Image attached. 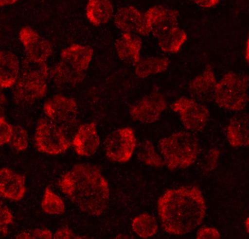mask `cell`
<instances>
[{
  "label": "cell",
  "instance_id": "cell-22",
  "mask_svg": "<svg viewBox=\"0 0 249 239\" xmlns=\"http://www.w3.org/2000/svg\"><path fill=\"white\" fill-rule=\"evenodd\" d=\"M114 13L110 0H89L86 16L91 24L99 26L107 23Z\"/></svg>",
  "mask_w": 249,
  "mask_h": 239
},
{
  "label": "cell",
  "instance_id": "cell-2",
  "mask_svg": "<svg viewBox=\"0 0 249 239\" xmlns=\"http://www.w3.org/2000/svg\"><path fill=\"white\" fill-rule=\"evenodd\" d=\"M59 185L64 195L83 212L98 217L108 206V182L97 166L75 165L61 177Z\"/></svg>",
  "mask_w": 249,
  "mask_h": 239
},
{
  "label": "cell",
  "instance_id": "cell-20",
  "mask_svg": "<svg viewBox=\"0 0 249 239\" xmlns=\"http://www.w3.org/2000/svg\"><path fill=\"white\" fill-rule=\"evenodd\" d=\"M226 137L230 147H247L249 144V120L247 116L233 118L226 128Z\"/></svg>",
  "mask_w": 249,
  "mask_h": 239
},
{
  "label": "cell",
  "instance_id": "cell-7",
  "mask_svg": "<svg viewBox=\"0 0 249 239\" xmlns=\"http://www.w3.org/2000/svg\"><path fill=\"white\" fill-rule=\"evenodd\" d=\"M170 109L179 115L184 128L191 132L203 131L209 121L208 108L194 99L179 98L171 104Z\"/></svg>",
  "mask_w": 249,
  "mask_h": 239
},
{
  "label": "cell",
  "instance_id": "cell-37",
  "mask_svg": "<svg viewBox=\"0 0 249 239\" xmlns=\"http://www.w3.org/2000/svg\"><path fill=\"white\" fill-rule=\"evenodd\" d=\"M16 239H36L33 231H26L20 233Z\"/></svg>",
  "mask_w": 249,
  "mask_h": 239
},
{
  "label": "cell",
  "instance_id": "cell-19",
  "mask_svg": "<svg viewBox=\"0 0 249 239\" xmlns=\"http://www.w3.org/2000/svg\"><path fill=\"white\" fill-rule=\"evenodd\" d=\"M216 77L211 66H208L203 72L196 76L189 85L191 94L199 100L213 97L216 84Z\"/></svg>",
  "mask_w": 249,
  "mask_h": 239
},
{
  "label": "cell",
  "instance_id": "cell-8",
  "mask_svg": "<svg viewBox=\"0 0 249 239\" xmlns=\"http://www.w3.org/2000/svg\"><path fill=\"white\" fill-rule=\"evenodd\" d=\"M137 146L133 128H119L113 131L105 140L104 147L109 160L116 163H127L132 158Z\"/></svg>",
  "mask_w": 249,
  "mask_h": 239
},
{
  "label": "cell",
  "instance_id": "cell-6",
  "mask_svg": "<svg viewBox=\"0 0 249 239\" xmlns=\"http://www.w3.org/2000/svg\"><path fill=\"white\" fill-rule=\"evenodd\" d=\"M34 141L35 145L39 152L51 155L63 154L71 145L64 127L52 122L47 118L39 120Z\"/></svg>",
  "mask_w": 249,
  "mask_h": 239
},
{
  "label": "cell",
  "instance_id": "cell-34",
  "mask_svg": "<svg viewBox=\"0 0 249 239\" xmlns=\"http://www.w3.org/2000/svg\"><path fill=\"white\" fill-rule=\"evenodd\" d=\"M33 232L36 239H53V233L49 229L36 228Z\"/></svg>",
  "mask_w": 249,
  "mask_h": 239
},
{
  "label": "cell",
  "instance_id": "cell-16",
  "mask_svg": "<svg viewBox=\"0 0 249 239\" xmlns=\"http://www.w3.org/2000/svg\"><path fill=\"white\" fill-rule=\"evenodd\" d=\"M93 55L94 50L91 47L73 44L62 50L60 54V61L70 66L75 71L86 74Z\"/></svg>",
  "mask_w": 249,
  "mask_h": 239
},
{
  "label": "cell",
  "instance_id": "cell-28",
  "mask_svg": "<svg viewBox=\"0 0 249 239\" xmlns=\"http://www.w3.org/2000/svg\"><path fill=\"white\" fill-rule=\"evenodd\" d=\"M11 148L17 152L27 150L29 145V136L27 130L21 125L13 126L12 137L9 142Z\"/></svg>",
  "mask_w": 249,
  "mask_h": 239
},
{
  "label": "cell",
  "instance_id": "cell-3",
  "mask_svg": "<svg viewBox=\"0 0 249 239\" xmlns=\"http://www.w3.org/2000/svg\"><path fill=\"white\" fill-rule=\"evenodd\" d=\"M164 166L170 170L185 169L193 165L199 153V144L195 136L186 131L174 133L159 143Z\"/></svg>",
  "mask_w": 249,
  "mask_h": 239
},
{
  "label": "cell",
  "instance_id": "cell-27",
  "mask_svg": "<svg viewBox=\"0 0 249 239\" xmlns=\"http://www.w3.org/2000/svg\"><path fill=\"white\" fill-rule=\"evenodd\" d=\"M43 212L49 215H62L65 212L66 205L65 201L50 188L45 189L41 202Z\"/></svg>",
  "mask_w": 249,
  "mask_h": 239
},
{
  "label": "cell",
  "instance_id": "cell-41",
  "mask_svg": "<svg viewBox=\"0 0 249 239\" xmlns=\"http://www.w3.org/2000/svg\"><path fill=\"white\" fill-rule=\"evenodd\" d=\"M94 239L93 238L87 237V236H75L74 235L73 239Z\"/></svg>",
  "mask_w": 249,
  "mask_h": 239
},
{
  "label": "cell",
  "instance_id": "cell-1",
  "mask_svg": "<svg viewBox=\"0 0 249 239\" xmlns=\"http://www.w3.org/2000/svg\"><path fill=\"white\" fill-rule=\"evenodd\" d=\"M157 212L166 233L183 236L202 224L206 214V203L197 187H182L167 189L160 196Z\"/></svg>",
  "mask_w": 249,
  "mask_h": 239
},
{
  "label": "cell",
  "instance_id": "cell-12",
  "mask_svg": "<svg viewBox=\"0 0 249 239\" xmlns=\"http://www.w3.org/2000/svg\"><path fill=\"white\" fill-rule=\"evenodd\" d=\"M114 23L123 33L142 36H148L151 33L145 14L134 6L119 9L115 15Z\"/></svg>",
  "mask_w": 249,
  "mask_h": 239
},
{
  "label": "cell",
  "instance_id": "cell-18",
  "mask_svg": "<svg viewBox=\"0 0 249 239\" xmlns=\"http://www.w3.org/2000/svg\"><path fill=\"white\" fill-rule=\"evenodd\" d=\"M142 39L132 34L123 33L116 42L119 58L126 64L135 65L141 59Z\"/></svg>",
  "mask_w": 249,
  "mask_h": 239
},
{
  "label": "cell",
  "instance_id": "cell-10",
  "mask_svg": "<svg viewBox=\"0 0 249 239\" xmlns=\"http://www.w3.org/2000/svg\"><path fill=\"white\" fill-rule=\"evenodd\" d=\"M43 110L48 119L63 127L73 123L78 116V104L73 98L57 94L47 99Z\"/></svg>",
  "mask_w": 249,
  "mask_h": 239
},
{
  "label": "cell",
  "instance_id": "cell-42",
  "mask_svg": "<svg viewBox=\"0 0 249 239\" xmlns=\"http://www.w3.org/2000/svg\"><path fill=\"white\" fill-rule=\"evenodd\" d=\"M245 226H246V232H249V218H246V221L244 222Z\"/></svg>",
  "mask_w": 249,
  "mask_h": 239
},
{
  "label": "cell",
  "instance_id": "cell-23",
  "mask_svg": "<svg viewBox=\"0 0 249 239\" xmlns=\"http://www.w3.org/2000/svg\"><path fill=\"white\" fill-rule=\"evenodd\" d=\"M170 65V60L167 58H142L135 65V74L139 78H147L154 74L164 72Z\"/></svg>",
  "mask_w": 249,
  "mask_h": 239
},
{
  "label": "cell",
  "instance_id": "cell-33",
  "mask_svg": "<svg viewBox=\"0 0 249 239\" xmlns=\"http://www.w3.org/2000/svg\"><path fill=\"white\" fill-rule=\"evenodd\" d=\"M73 236V232L71 229L68 227H62L53 233V239H72Z\"/></svg>",
  "mask_w": 249,
  "mask_h": 239
},
{
  "label": "cell",
  "instance_id": "cell-5",
  "mask_svg": "<svg viewBox=\"0 0 249 239\" xmlns=\"http://www.w3.org/2000/svg\"><path fill=\"white\" fill-rule=\"evenodd\" d=\"M213 98L221 109L231 112L243 110L249 101V77L227 73L215 84Z\"/></svg>",
  "mask_w": 249,
  "mask_h": 239
},
{
  "label": "cell",
  "instance_id": "cell-29",
  "mask_svg": "<svg viewBox=\"0 0 249 239\" xmlns=\"http://www.w3.org/2000/svg\"><path fill=\"white\" fill-rule=\"evenodd\" d=\"M14 217L8 206L0 201V236H5L14 222Z\"/></svg>",
  "mask_w": 249,
  "mask_h": 239
},
{
  "label": "cell",
  "instance_id": "cell-30",
  "mask_svg": "<svg viewBox=\"0 0 249 239\" xmlns=\"http://www.w3.org/2000/svg\"><path fill=\"white\" fill-rule=\"evenodd\" d=\"M219 150L217 148H211L208 150L204 159V166L202 169L205 172H211L215 170L218 166L220 158Z\"/></svg>",
  "mask_w": 249,
  "mask_h": 239
},
{
  "label": "cell",
  "instance_id": "cell-38",
  "mask_svg": "<svg viewBox=\"0 0 249 239\" xmlns=\"http://www.w3.org/2000/svg\"><path fill=\"white\" fill-rule=\"evenodd\" d=\"M18 1V0H0V6L10 5V4H14Z\"/></svg>",
  "mask_w": 249,
  "mask_h": 239
},
{
  "label": "cell",
  "instance_id": "cell-9",
  "mask_svg": "<svg viewBox=\"0 0 249 239\" xmlns=\"http://www.w3.org/2000/svg\"><path fill=\"white\" fill-rule=\"evenodd\" d=\"M167 108V102L162 93L153 90L136 104L131 106L129 115L135 121L150 124L157 122Z\"/></svg>",
  "mask_w": 249,
  "mask_h": 239
},
{
  "label": "cell",
  "instance_id": "cell-32",
  "mask_svg": "<svg viewBox=\"0 0 249 239\" xmlns=\"http://www.w3.org/2000/svg\"><path fill=\"white\" fill-rule=\"evenodd\" d=\"M195 239H221L217 229L212 227H203L198 230Z\"/></svg>",
  "mask_w": 249,
  "mask_h": 239
},
{
  "label": "cell",
  "instance_id": "cell-24",
  "mask_svg": "<svg viewBox=\"0 0 249 239\" xmlns=\"http://www.w3.org/2000/svg\"><path fill=\"white\" fill-rule=\"evenodd\" d=\"M159 46L163 52L177 53L187 40V34L180 28H173L159 38Z\"/></svg>",
  "mask_w": 249,
  "mask_h": 239
},
{
  "label": "cell",
  "instance_id": "cell-13",
  "mask_svg": "<svg viewBox=\"0 0 249 239\" xmlns=\"http://www.w3.org/2000/svg\"><path fill=\"white\" fill-rule=\"evenodd\" d=\"M145 16L150 32L157 39L178 24L177 10L164 6L151 7L145 12Z\"/></svg>",
  "mask_w": 249,
  "mask_h": 239
},
{
  "label": "cell",
  "instance_id": "cell-11",
  "mask_svg": "<svg viewBox=\"0 0 249 239\" xmlns=\"http://www.w3.org/2000/svg\"><path fill=\"white\" fill-rule=\"evenodd\" d=\"M19 39L25 51L26 58L32 62L46 64L53 54L52 44L29 26L21 29Z\"/></svg>",
  "mask_w": 249,
  "mask_h": 239
},
{
  "label": "cell",
  "instance_id": "cell-14",
  "mask_svg": "<svg viewBox=\"0 0 249 239\" xmlns=\"http://www.w3.org/2000/svg\"><path fill=\"white\" fill-rule=\"evenodd\" d=\"M100 138L95 122L83 124L73 137L72 145L75 153L83 157L94 155L100 147Z\"/></svg>",
  "mask_w": 249,
  "mask_h": 239
},
{
  "label": "cell",
  "instance_id": "cell-15",
  "mask_svg": "<svg viewBox=\"0 0 249 239\" xmlns=\"http://www.w3.org/2000/svg\"><path fill=\"white\" fill-rule=\"evenodd\" d=\"M27 192L24 176L8 168L0 169V198L19 201Z\"/></svg>",
  "mask_w": 249,
  "mask_h": 239
},
{
  "label": "cell",
  "instance_id": "cell-4",
  "mask_svg": "<svg viewBox=\"0 0 249 239\" xmlns=\"http://www.w3.org/2000/svg\"><path fill=\"white\" fill-rule=\"evenodd\" d=\"M49 77V68L46 63L37 64L26 58L13 92L16 103L31 105L43 99L47 93Z\"/></svg>",
  "mask_w": 249,
  "mask_h": 239
},
{
  "label": "cell",
  "instance_id": "cell-40",
  "mask_svg": "<svg viewBox=\"0 0 249 239\" xmlns=\"http://www.w3.org/2000/svg\"><path fill=\"white\" fill-rule=\"evenodd\" d=\"M246 60L247 62H249V40H247L246 42Z\"/></svg>",
  "mask_w": 249,
  "mask_h": 239
},
{
  "label": "cell",
  "instance_id": "cell-17",
  "mask_svg": "<svg viewBox=\"0 0 249 239\" xmlns=\"http://www.w3.org/2000/svg\"><path fill=\"white\" fill-rule=\"evenodd\" d=\"M19 60L15 54L8 51L0 52V88L7 89L15 85L19 77Z\"/></svg>",
  "mask_w": 249,
  "mask_h": 239
},
{
  "label": "cell",
  "instance_id": "cell-21",
  "mask_svg": "<svg viewBox=\"0 0 249 239\" xmlns=\"http://www.w3.org/2000/svg\"><path fill=\"white\" fill-rule=\"evenodd\" d=\"M49 77L55 85L63 87L79 84L85 78L86 74L75 71L60 61L49 69Z\"/></svg>",
  "mask_w": 249,
  "mask_h": 239
},
{
  "label": "cell",
  "instance_id": "cell-31",
  "mask_svg": "<svg viewBox=\"0 0 249 239\" xmlns=\"http://www.w3.org/2000/svg\"><path fill=\"white\" fill-rule=\"evenodd\" d=\"M13 125L0 115V146L9 144L12 137Z\"/></svg>",
  "mask_w": 249,
  "mask_h": 239
},
{
  "label": "cell",
  "instance_id": "cell-39",
  "mask_svg": "<svg viewBox=\"0 0 249 239\" xmlns=\"http://www.w3.org/2000/svg\"><path fill=\"white\" fill-rule=\"evenodd\" d=\"M113 239H135L132 236L125 234H119L116 236Z\"/></svg>",
  "mask_w": 249,
  "mask_h": 239
},
{
  "label": "cell",
  "instance_id": "cell-35",
  "mask_svg": "<svg viewBox=\"0 0 249 239\" xmlns=\"http://www.w3.org/2000/svg\"><path fill=\"white\" fill-rule=\"evenodd\" d=\"M8 105V98L2 89L0 88V115L1 116H3L5 115Z\"/></svg>",
  "mask_w": 249,
  "mask_h": 239
},
{
  "label": "cell",
  "instance_id": "cell-25",
  "mask_svg": "<svg viewBox=\"0 0 249 239\" xmlns=\"http://www.w3.org/2000/svg\"><path fill=\"white\" fill-rule=\"evenodd\" d=\"M132 230L141 239H148L157 234L159 224L154 216L142 213L132 220Z\"/></svg>",
  "mask_w": 249,
  "mask_h": 239
},
{
  "label": "cell",
  "instance_id": "cell-36",
  "mask_svg": "<svg viewBox=\"0 0 249 239\" xmlns=\"http://www.w3.org/2000/svg\"><path fill=\"white\" fill-rule=\"evenodd\" d=\"M190 1H193L201 7L210 8L217 5L219 3L220 0H190Z\"/></svg>",
  "mask_w": 249,
  "mask_h": 239
},
{
  "label": "cell",
  "instance_id": "cell-26",
  "mask_svg": "<svg viewBox=\"0 0 249 239\" xmlns=\"http://www.w3.org/2000/svg\"><path fill=\"white\" fill-rule=\"evenodd\" d=\"M137 154L138 160L145 166L155 169H160L164 166L162 158L157 153L155 147L151 141L145 140L140 143Z\"/></svg>",
  "mask_w": 249,
  "mask_h": 239
}]
</instances>
